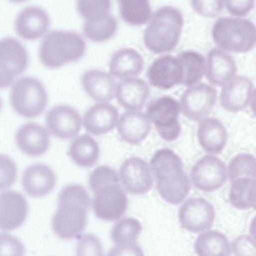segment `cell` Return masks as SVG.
<instances>
[{"instance_id":"obj_33","label":"cell","mask_w":256,"mask_h":256,"mask_svg":"<svg viewBox=\"0 0 256 256\" xmlns=\"http://www.w3.org/2000/svg\"><path fill=\"white\" fill-rule=\"evenodd\" d=\"M120 13L126 23L136 26L147 23L152 16L148 1L144 0L119 1Z\"/></svg>"},{"instance_id":"obj_18","label":"cell","mask_w":256,"mask_h":256,"mask_svg":"<svg viewBox=\"0 0 256 256\" xmlns=\"http://www.w3.org/2000/svg\"><path fill=\"white\" fill-rule=\"evenodd\" d=\"M119 112L114 106L107 102L96 103L89 108L83 118L84 129L98 136L112 131L118 124Z\"/></svg>"},{"instance_id":"obj_27","label":"cell","mask_w":256,"mask_h":256,"mask_svg":"<svg viewBox=\"0 0 256 256\" xmlns=\"http://www.w3.org/2000/svg\"><path fill=\"white\" fill-rule=\"evenodd\" d=\"M144 66L141 54L134 48H125L119 49L112 55L109 70L112 76L124 80L140 74Z\"/></svg>"},{"instance_id":"obj_39","label":"cell","mask_w":256,"mask_h":256,"mask_svg":"<svg viewBox=\"0 0 256 256\" xmlns=\"http://www.w3.org/2000/svg\"><path fill=\"white\" fill-rule=\"evenodd\" d=\"M76 7L80 15L85 20L98 14L110 12L111 2L110 0H78Z\"/></svg>"},{"instance_id":"obj_30","label":"cell","mask_w":256,"mask_h":256,"mask_svg":"<svg viewBox=\"0 0 256 256\" xmlns=\"http://www.w3.org/2000/svg\"><path fill=\"white\" fill-rule=\"evenodd\" d=\"M69 154L71 159L77 165L90 168L94 166L99 158L100 147L92 136L84 134L72 142Z\"/></svg>"},{"instance_id":"obj_15","label":"cell","mask_w":256,"mask_h":256,"mask_svg":"<svg viewBox=\"0 0 256 256\" xmlns=\"http://www.w3.org/2000/svg\"><path fill=\"white\" fill-rule=\"evenodd\" d=\"M255 89L252 80L247 76H238L222 87L220 100L222 106L231 112L245 109L254 100Z\"/></svg>"},{"instance_id":"obj_22","label":"cell","mask_w":256,"mask_h":256,"mask_svg":"<svg viewBox=\"0 0 256 256\" xmlns=\"http://www.w3.org/2000/svg\"><path fill=\"white\" fill-rule=\"evenodd\" d=\"M56 176L48 166L36 163L28 166L22 176V185L28 195L43 196L49 194L56 184Z\"/></svg>"},{"instance_id":"obj_1","label":"cell","mask_w":256,"mask_h":256,"mask_svg":"<svg viewBox=\"0 0 256 256\" xmlns=\"http://www.w3.org/2000/svg\"><path fill=\"white\" fill-rule=\"evenodd\" d=\"M120 182L116 170L108 166H100L90 172L88 184L94 194L92 207L100 219L115 220L126 212L128 198Z\"/></svg>"},{"instance_id":"obj_25","label":"cell","mask_w":256,"mask_h":256,"mask_svg":"<svg viewBox=\"0 0 256 256\" xmlns=\"http://www.w3.org/2000/svg\"><path fill=\"white\" fill-rule=\"evenodd\" d=\"M150 88L144 80L132 78L120 80L116 96L119 104L130 110H142L148 98Z\"/></svg>"},{"instance_id":"obj_31","label":"cell","mask_w":256,"mask_h":256,"mask_svg":"<svg viewBox=\"0 0 256 256\" xmlns=\"http://www.w3.org/2000/svg\"><path fill=\"white\" fill-rule=\"evenodd\" d=\"M229 201L234 208L246 210L256 207V179L240 178L232 182Z\"/></svg>"},{"instance_id":"obj_45","label":"cell","mask_w":256,"mask_h":256,"mask_svg":"<svg viewBox=\"0 0 256 256\" xmlns=\"http://www.w3.org/2000/svg\"><path fill=\"white\" fill-rule=\"evenodd\" d=\"M2 102L1 99L0 98V110L2 108Z\"/></svg>"},{"instance_id":"obj_9","label":"cell","mask_w":256,"mask_h":256,"mask_svg":"<svg viewBox=\"0 0 256 256\" xmlns=\"http://www.w3.org/2000/svg\"><path fill=\"white\" fill-rule=\"evenodd\" d=\"M190 176L194 186L206 192L218 190L227 180V170L222 160L212 155H205L193 165Z\"/></svg>"},{"instance_id":"obj_3","label":"cell","mask_w":256,"mask_h":256,"mask_svg":"<svg viewBox=\"0 0 256 256\" xmlns=\"http://www.w3.org/2000/svg\"><path fill=\"white\" fill-rule=\"evenodd\" d=\"M90 204L85 188L77 184L66 185L58 196V208L52 219V228L60 238L70 240L84 230Z\"/></svg>"},{"instance_id":"obj_16","label":"cell","mask_w":256,"mask_h":256,"mask_svg":"<svg viewBox=\"0 0 256 256\" xmlns=\"http://www.w3.org/2000/svg\"><path fill=\"white\" fill-rule=\"evenodd\" d=\"M147 76L152 86L161 89H169L181 84L182 69L177 56L171 54L160 56L149 66Z\"/></svg>"},{"instance_id":"obj_12","label":"cell","mask_w":256,"mask_h":256,"mask_svg":"<svg viewBox=\"0 0 256 256\" xmlns=\"http://www.w3.org/2000/svg\"><path fill=\"white\" fill-rule=\"evenodd\" d=\"M216 99V90L206 83L190 87L180 97L182 112L188 119L199 121L212 112Z\"/></svg>"},{"instance_id":"obj_14","label":"cell","mask_w":256,"mask_h":256,"mask_svg":"<svg viewBox=\"0 0 256 256\" xmlns=\"http://www.w3.org/2000/svg\"><path fill=\"white\" fill-rule=\"evenodd\" d=\"M46 124L50 132L62 140L72 138L80 132L82 119L74 108L65 104L54 106L47 112Z\"/></svg>"},{"instance_id":"obj_23","label":"cell","mask_w":256,"mask_h":256,"mask_svg":"<svg viewBox=\"0 0 256 256\" xmlns=\"http://www.w3.org/2000/svg\"><path fill=\"white\" fill-rule=\"evenodd\" d=\"M16 140L17 146L24 154L30 156H39L44 154L50 144L47 130L36 122H28L17 130Z\"/></svg>"},{"instance_id":"obj_34","label":"cell","mask_w":256,"mask_h":256,"mask_svg":"<svg viewBox=\"0 0 256 256\" xmlns=\"http://www.w3.org/2000/svg\"><path fill=\"white\" fill-rule=\"evenodd\" d=\"M142 230V224L138 219L126 217L114 224L111 238L116 244L136 242Z\"/></svg>"},{"instance_id":"obj_29","label":"cell","mask_w":256,"mask_h":256,"mask_svg":"<svg viewBox=\"0 0 256 256\" xmlns=\"http://www.w3.org/2000/svg\"><path fill=\"white\" fill-rule=\"evenodd\" d=\"M194 249L198 256H218L222 254L230 256L232 252L228 239L217 230H207L198 234Z\"/></svg>"},{"instance_id":"obj_28","label":"cell","mask_w":256,"mask_h":256,"mask_svg":"<svg viewBox=\"0 0 256 256\" xmlns=\"http://www.w3.org/2000/svg\"><path fill=\"white\" fill-rule=\"evenodd\" d=\"M118 28L116 18L110 12L94 14L85 20L83 26L84 35L95 42H102L111 38Z\"/></svg>"},{"instance_id":"obj_6","label":"cell","mask_w":256,"mask_h":256,"mask_svg":"<svg viewBox=\"0 0 256 256\" xmlns=\"http://www.w3.org/2000/svg\"><path fill=\"white\" fill-rule=\"evenodd\" d=\"M212 36L222 49L243 53L251 50L256 43V26L246 18L221 17L214 23Z\"/></svg>"},{"instance_id":"obj_35","label":"cell","mask_w":256,"mask_h":256,"mask_svg":"<svg viewBox=\"0 0 256 256\" xmlns=\"http://www.w3.org/2000/svg\"><path fill=\"white\" fill-rule=\"evenodd\" d=\"M256 158L249 153L237 154L230 160L228 167L230 182L236 179L248 177L256 179Z\"/></svg>"},{"instance_id":"obj_11","label":"cell","mask_w":256,"mask_h":256,"mask_svg":"<svg viewBox=\"0 0 256 256\" xmlns=\"http://www.w3.org/2000/svg\"><path fill=\"white\" fill-rule=\"evenodd\" d=\"M216 217L212 204L202 198H190L180 208L178 218L181 226L188 231L198 233L210 229Z\"/></svg>"},{"instance_id":"obj_4","label":"cell","mask_w":256,"mask_h":256,"mask_svg":"<svg viewBox=\"0 0 256 256\" xmlns=\"http://www.w3.org/2000/svg\"><path fill=\"white\" fill-rule=\"evenodd\" d=\"M181 12L171 6H164L154 13L144 34L146 46L158 54L172 50L178 43L183 26Z\"/></svg>"},{"instance_id":"obj_43","label":"cell","mask_w":256,"mask_h":256,"mask_svg":"<svg viewBox=\"0 0 256 256\" xmlns=\"http://www.w3.org/2000/svg\"><path fill=\"white\" fill-rule=\"evenodd\" d=\"M226 10L234 16H242L248 14L254 6V1L246 0H226L224 1Z\"/></svg>"},{"instance_id":"obj_44","label":"cell","mask_w":256,"mask_h":256,"mask_svg":"<svg viewBox=\"0 0 256 256\" xmlns=\"http://www.w3.org/2000/svg\"><path fill=\"white\" fill-rule=\"evenodd\" d=\"M228 256V255H227V254H220V256Z\"/></svg>"},{"instance_id":"obj_41","label":"cell","mask_w":256,"mask_h":256,"mask_svg":"<svg viewBox=\"0 0 256 256\" xmlns=\"http://www.w3.org/2000/svg\"><path fill=\"white\" fill-rule=\"evenodd\" d=\"M193 8L200 14L206 17H215L222 10L224 1L221 0H192Z\"/></svg>"},{"instance_id":"obj_8","label":"cell","mask_w":256,"mask_h":256,"mask_svg":"<svg viewBox=\"0 0 256 256\" xmlns=\"http://www.w3.org/2000/svg\"><path fill=\"white\" fill-rule=\"evenodd\" d=\"M180 110V105L176 100L169 96H163L148 104L146 114L160 136L164 140L171 142L176 140L181 132L178 120Z\"/></svg>"},{"instance_id":"obj_37","label":"cell","mask_w":256,"mask_h":256,"mask_svg":"<svg viewBox=\"0 0 256 256\" xmlns=\"http://www.w3.org/2000/svg\"><path fill=\"white\" fill-rule=\"evenodd\" d=\"M24 246L18 238L0 232V256H24Z\"/></svg>"},{"instance_id":"obj_17","label":"cell","mask_w":256,"mask_h":256,"mask_svg":"<svg viewBox=\"0 0 256 256\" xmlns=\"http://www.w3.org/2000/svg\"><path fill=\"white\" fill-rule=\"evenodd\" d=\"M27 202L21 194L6 190L0 194V228L10 230L20 227L26 220Z\"/></svg>"},{"instance_id":"obj_24","label":"cell","mask_w":256,"mask_h":256,"mask_svg":"<svg viewBox=\"0 0 256 256\" xmlns=\"http://www.w3.org/2000/svg\"><path fill=\"white\" fill-rule=\"evenodd\" d=\"M82 86L93 100L100 102L112 100L115 96L116 83L108 73L97 69L84 72L82 77Z\"/></svg>"},{"instance_id":"obj_26","label":"cell","mask_w":256,"mask_h":256,"mask_svg":"<svg viewBox=\"0 0 256 256\" xmlns=\"http://www.w3.org/2000/svg\"><path fill=\"white\" fill-rule=\"evenodd\" d=\"M197 136L200 146L210 154L220 153L228 140L225 126L219 120L214 117L206 118L199 124Z\"/></svg>"},{"instance_id":"obj_5","label":"cell","mask_w":256,"mask_h":256,"mask_svg":"<svg viewBox=\"0 0 256 256\" xmlns=\"http://www.w3.org/2000/svg\"><path fill=\"white\" fill-rule=\"evenodd\" d=\"M86 48L84 39L78 33L54 30L44 38L39 49V56L46 67L57 68L80 59Z\"/></svg>"},{"instance_id":"obj_10","label":"cell","mask_w":256,"mask_h":256,"mask_svg":"<svg viewBox=\"0 0 256 256\" xmlns=\"http://www.w3.org/2000/svg\"><path fill=\"white\" fill-rule=\"evenodd\" d=\"M28 62L27 51L18 40L12 37L0 40V88L9 86L25 70Z\"/></svg>"},{"instance_id":"obj_40","label":"cell","mask_w":256,"mask_h":256,"mask_svg":"<svg viewBox=\"0 0 256 256\" xmlns=\"http://www.w3.org/2000/svg\"><path fill=\"white\" fill-rule=\"evenodd\" d=\"M230 248L235 256H256L255 240L248 235L236 238L232 242Z\"/></svg>"},{"instance_id":"obj_20","label":"cell","mask_w":256,"mask_h":256,"mask_svg":"<svg viewBox=\"0 0 256 256\" xmlns=\"http://www.w3.org/2000/svg\"><path fill=\"white\" fill-rule=\"evenodd\" d=\"M50 26L48 14L42 8L36 6L26 7L17 15L15 28L22 38L32 40L42 36Z\"/></svg>"},{"instance_id":"obj_38","label":"cell","mask_w":256,"mask_h":256,"mask_svg":"<svg viewBox=\"0 0 256 256\" xmlns=\"http://www.w3.org/2000/svg\"><path fill=\"white\" fill-rule=\"evenodd\" d=\"M17 169L13 160L4 154H0V190L10 186L15 182Z\"/></svg>"},{"instance_id":"obj_7","label":"cell","mask_w":256,"mask_h":256,"mask_svg":"<svg viewBox=\"0 0 256 256\" xmlns=\"http://www.w3.org/2000/svg\"><path fill=\"white\" fill-rule=\"evenodd\" d=\"M10 100L14 110L26 118L40 114L48 103L44 86L38 80L32 76L22 77L14 84Z\"/></svg>"},{"instance_id":"obj_32","label":"cell","mask_w":256,"mask_h":256,"mask_svg":"<svg viewBox=\"0 0 256 256\" xmlns=\"http://www.w3.org/2000/svg\"><path fill=\"white\" fill-rule=\"evenodd\" d=\"M182 69L181 84L192 86L203 78L206 70V61L200 53L194 50H185L178 56Z\"/></svg>"},{"instance_id":"obj_42","label":"cell","mask_w":256,"mask_h":256,"mask_svg":"<svg viewBox=\"0 0 256 256\" xmlns=\"http://www.w3.org/2000/svg\"><path fill=\"white\" fill-rule=\"evenodd\" d=\"M106 256H144L141 247L136 242L116 244Z\"/></svg>"},{"instance_id":"obj_19","label":"cell","mask_w":256,"mask_h":256,"mask_svg":"<svg viewBox=\"0 0 256 256\" xmlns=\"http://www.w3.org/2000/svg\"><path fill=\"white\" fill-rule=\"evenodd\" d=\"M236 69L234 58L222 50L214 48L208 54L206 77L212 84L224 86L234 78Z\"/></svg>"},{"instance_id":"obj_21","label":"cell","mask_w":256,"mask_h":256,"mask_svg":"<svg viewBox=\"0 0 256 256\" xmlns=\"http://www.w3.org/2000/svg\"><path fill=\"white\" fill-rule=\"evenodd\" d=\"M117 124L118 132L121 140L132 145H137L145 140L152 128L146 114L136 110L123 112Z\"/></svg>"},{"instance_id":"obj_13","label":"cell","mask_w":256,"mask_h":256,"mask_svg":"<svg viewBox=\"0 0 256 256\" xmlns=\"http://www.w3.org/2000/svg\"><path fill=\"white\" fill-rule=\"evenodd\" d=\"M119 176L124 189L130 194H146L153 186L149 166L139 156H131L124 160L120 166Z\"/></svg>"},{"instance_id":"obj_2","label":"cell","mask_w":256,"mask_h":256,"mask_svg":"<svg viewBox=\"0 0 256 256\" xmlns=\"http://www.w3.org/2000/svg\"><path fill=\"white\" fill-rule=\"evenodd\" d=\"M150 167L162 198L173 205L182 202L190 192V183L180 157L170 148H160L152 157Z\"/></svg>"},{"instance_id":"obj_36","label":"cell","mask_w":256,"mask_h":256,"mask_svg":"<svg viewBox=\"0 0 256 256\" xmlns=\"http://www.w3.org/2000/svg\"><path fill=\"white\" fill-rule=\"evenodd\" d=\"M76 256H104L100 240L92 234L82 236L76 246Z\"/></svg>"}]
</instances>
